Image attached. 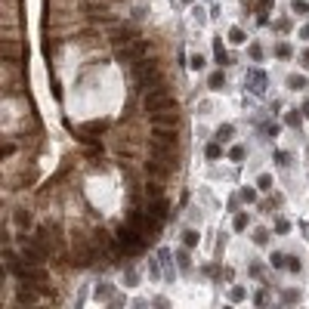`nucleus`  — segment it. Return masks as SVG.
<instances>
[{
  "label": "nucleus",
  "instance_id": "obj_12",
  "mask_svg": "<svg viewBox=\"0 0 309 309\" xmlns=\"http://www.w3.org/2000/svg\"><path fill=\"white\" fill-rule=\"evenodd\" d=\"M213 59H216V65H229V53H226V47H223V40L220 37H213Z\"/></svg>",
  "mask_w": 309,
  "mask_h": 309
},
{
  "label": "nucleus",
  "instance_id": "obj_34",
  "mask_svg": "<svg viewBox=\"0 0 309 309\" xmlns=\"http://www.w3.org/2000/svg\"><path fill=\"white\" fill-rule=\"evenodd\" d=\"M257 189H260V192H269V189H272V176H269V173H263V176L257 179Z\"/></svg>",
  "mask_w": 309,
  "mask_h": 309
},
{
  "label": "nucleus",
  "instance_id": "obj_27",
  "mask_svg": "<svg viewBox=\"0 0 309 309\" xmlns=\"http://www.w3.org/2000/svg\"><path fill=\"white\" fill-rule=\"evenodd\" d=\"M182 244H186V247L198 244V232H195V229H186V232H182Z\"/></svg>",
  "mask_w": 309,
  "mask_h": 309
},
{
  "label": "nucleus",
  "instance_id": "obj_11",
  "mask_svg": "<svg viewBox=\"0 0 309 309\" xmlns=\"http://www.w3.org/2000/svg\"><path fill=\"white\" fill-rule=\"evenodd\" d=\"M244 81H250V90H254V93H257V96L263 93V90H266V74H263V71H260V68H250V71H247V77H244Z\"/></svg>",
  "mask_w": 309,
  "mask_h": 309
},
{
  "label": "nucleus",
  "instance_id": "obj_36",
  "mask_svg": "<svg viewBox=\"0 0 309 309\" xmlns=\"http://www.w3.org/2000/svg\"><path fill=\"white\" fill-rule=\"evenodd\" d=\"M229 300H235V303H238V300H244V288H241V284H235V288L229 291Z\"/></svg>",
  "mask_w": 309,
  "mask_h": 309
},
{
  "label": "nucleus",
  "instance_id": "obj_40",
  "mask_svg": "<svg viewBox=\"0 0 309 309\" xmlns=\"http://www.w3.org/2000/svg\"><path fill=\"white\" fill-rule=\"evenodd\" d=\"M272 207H281V195H272V198H269V204H266V210H272Z\"/></svg>",
  "mask_w": 309,
  "mask_h": 309
},
{
  "label": "nucleus",
  "instance_id": "obj_6",
  "mask_svg": "<svg viewBox=\"0 0 309 309\" xmlns=\"http://www.w3.org/2000/svg\"><path fill=\"white\" fill-rule=\"evenodd\" d=\"M148 145H158V148H173V152H176V145H179L176 127H152Z\"/></svg>",
  "mask_w": 309,
  "mask_h": 309
},
{
  "label": "nucleus",
  "instance_id": "obj_5",
  "mask_svg": "<svg viewBox=\"0 0 309 309\" xmlns=\"http://www.w3.org/2000/svg\"><path fill=\"white\" fill-rule=\"evenodd\" d=\"M127 223H130V226H136L139 232H145L148 238H152V235H158V229H161V223H164V220H158V216H155L152 210H148V213H142V210H130Z\"/></svg>",
  "mask_w": 309,
  "mask_h": 309
},
{
  "label": "nucleus",
  "instance_id": "obj_45",
  "mask_svg": "<svg viewBox=\"0 0 309 309\" xmlns=\"http://www.w3.org/2000/svg\"><path fill=\"white\" fill-rule=\"evenodd\" d=\"M300 111H303V118L309 121V102H303V108H300Z\"/></svg>",
  "mask_w": 309,
  "mask_h": 309
},
{
  "label": "nucleus",
  "instance_id": "obj_42",
  "mask_svg": "<svg viewBox=\"0 0 309 309\" xmlns=\"http://www.w3.org/2000/svg\"><path fill=\"white\" fill-rule=\"evenodd\" d=\"M284 300L294 303V300H300V294H297V291H288V294H284Z\"/></svg>",
  "mask_w": 309,
  "mask_h": 309
},
{
  "label": "nucleus",
  "instance_id": "obj_2",
  "mask_svg": "<svg viewBox=\"0 0 309 309\" xmlns=\"http://www.w3.org/2000/svg\"><path fill=\"white\" fill-rule=\"evenodd\" d=\"M142 108L152 114V111H167V108H176V96L167 90V84H158L152 87L148 93H142Z\"/></svg>",
  "mask_w": 309,
  "mask_h": 309
},
{
  "label": "nucleus",
  "instance_id": "obj_31",
  "mask_svg": "<svg viewBox=\"0 0 309 309\" xmlns=\"http://www.w3.org/2000/svg\"><path fill=\"white\" fill-rule=\"evenodd\" d=\"M275 164H278L281 170H288V167H291V155H288V152H275Z\"/></svg>",
  "mask_w": 309,
  "mask_h": 309
},
{
  "label": "nucleus",
  "instance_id": "obj_30",
  "mask_svg": "<svg viewBox=\"0 0 309 309\" xmlns=\"http://www.w3.org/2000/svg\"><path fill=\"white\" fill-rule=\"evenodd\" d=\"M244 155H247L244 145H232V148H229V158H232V161H244Z\"/></svg>",
  "mask_w": 309,
  "mask_h": 309
},
{
  "label": "nucleus",
  "instance_id": "obj_9",
  "mask_svg": "<svg viewBox=\"0 0 309 309\" xmlns=\"http://www.w3.org/2000/svg\"><path fill=\"white\" fill-rule=\"evenodd\" d=\"M81 9H84L90 19H96V22H114V16L108 13V6H105V0H102V3H96V0H87Z\"/></svg>",
  "mask_w": 309,
  "mask_h": 309
},
{
  "label": "nucleus",
  "instance_id": "obj_19",
  "mask_svg": "<svg viewBox=\"0 0 309 309\" xmlns=\"http://www.w3.org/2000/svg\"><path fill=\"white\" fill-rule=\"evenodd\" d=\"M269 263H272V269H288V254H281V250H272Z\"/></svg>",
  "mask_w": 309,
  "mask_h": 309
},
{
  "label": "nucleus",
  "instance_id": "obj_26",
  "mask_svg": "<svg viewBox=\"0 0 309 309\" xmlns=\"http://www.w3.org/2000/svg\"><path fill=\"white\" fill-rule=\"evenodd\" d=\"M105 130H108V121H93L84 127V133H105Z\"/></svg>",
  "mask_w": 309,
  "mask_h": 309
},
{
  "label": "nucleus",
  "instance_id": "obj_35",
  "mask_svg": "<svg viewBox=\"0 0 309 309\" xmlns=\"http://www.w3.org/2000/svg\"><path fill=\"white\" fill-rule=\"evenodd\" d=\"M247 213H235V229H238V232H244V229H247Z\"/></svg>",
  "mask_w": 309,
  "mask_h": 309
},
{
  "label": "nucleus",
  "instance_id": "obj_37",
  "mask_svg": "<svg viewBox=\"0 0 309 309\" xmlns=\"http://www.w3.org/2000/svg\"><path fill=\"white\" fill-rule=\"evenodd\" d=\"M241 201H247V204L257 201V189H247V186H244V189H241Z\"/></svg>",
  "mask_w": 309,
  "mask_h": 309
},
{
  "label": "nucleus",
  "instance_id": "obj_24",
  "mask_svg": "<svg viewBox=\"0 0 309 309\" xmlns=\"http://www.w3.org/2000/svg\"><path fill=\"white\" fill-rule=\"evenodd\" d=\"M176 260H179V269H182V272H189V269H192V260H189V247H182L179 254H176Z\"/></svg>",
  "mask_w": 309,
  "mask_h": 309
},
{
  "label": "nucleus",
  "instance_id": "obj_41",
  "mask_svg": "<svg viewBox=\"0 0 309 309\" xmlns=\"http://www.w3.org/2000/svg\"><path fill=\"white\" fill-rule=\"evenodd\" d=\"M288 229H291V226H288V220H275V232H281V235H284Z\"/></svg>",
  "mask_w": 309,
  "mask_h": 309
},
{
  "label": "nucleus",
  "instance_id": "obj_13",
  "mask_svg": "<svg viewBox=\"0 0 309 309\" xmlns=\"http://www.w3.org/2000/svg\"><path fill=\"white\" fill-rule=\"evenodd\" d=\"M232 136H235V127H232V124H220V127H216V133H213V139H216V142H229Z\"/></svg>",
  "mask_w": 309,
  "mask_h": 309
},
{
  "label": "nucleus",
  "instance_id": "obj_21",
  "mask_svg": "<svg viewBox=\"0 0 309 309\" xmlns=\"http://www.w3.org/2000/svg\"><path fill=\"white\" fill-rule=\"evenodd\" d=\"M275 56H278V59H291V56H294V50H291V43H284V40H278V43H275Z\"/></svg>",
  "mask_w": 309,
  "mask_h": 309
},
{
  "label": "nucleus",
  "instance_id": "obj_16",
  "mask_svg": "<svg viewBox=\"0 0 309 309\" xmlns=\"http://www.w3.org/2000/svg\"><path fill=\"white\" fill-rule=\"evenodd\" d=\"M288 90H306L309 87V81H306V74H288Z\"/></svg>",
  "mask_w": 309,
  "mask_h": 309
},
{
  "label": "nucleus",
  "instance_id": "obj_3",
  "mask_svg": "<svg viewBox=\"0 0 309 309\" xmlns=\"http://www.w3.org/2000/svg\"><path fill=\"white\" fill-rule=\"evenodd\" d=\"M13 275L25 284V288H37V291L50 281V272H47V269H43V266H28V263H25V266H19Z\"/></svg>",
  "mask_w": 309,
  "mask_h": 309
},
{
  "label": "nucleus",
  "instance_id": "obj_38",
  "mask_svg": "<svg viewBox=\"0 0 309 309\" xmlns=\"http://www.w3.org/2000/svg\"><path fill=\"white\" fill-rule=\"evenodd\" d=\"M96 297H102V300H108V297H111V284L105 281L102 288H96Z\"/></svg>",
  "mask_w": 309,
  "mask_h": 309
},
{
  "label": "nucleus",
  "instance_id": "obj_25",
  "mask_svg": "<svg viewBox=\"0 0 309 309\" xmlns=\"http://www.w3.org/2000/svg\"><path fill=\"white\" fill-rule=\"evenodd\" d=\"M34 291H37V288H34ZM34 291H19L16 303H37V294H34Z\"/></svg>",
  "mask_w": 309,
  "mask_h": 309
},
{
  "label": "nucleus",
  "instance_id": "obj_32",
  "mask_svg": "<svg viewBox=\"0 0 309 309\" xmlns=\"http://www.w3.org/2000/svg\"><path fill=\"white\" fill-rule=\"evenodd\" d=\"M229 40H232V43H244V40H247V34H244L241 28H232V31H229Z\"/></svg>",
  "mask_w": 309,
  "mask_h": 309
},
{
  "label": "nucleus",
  "instance_id": "obj_20",
  "mask_svg": "<svg viewBox=\"0 0 309 309\" xmlns=\"http://www.w3.org/2000/svg\"><path fill=\"white\" fill-rule=\"evenodd\" d=\"M254 244L257 247H266L269 244V229H254Z\"/></svg>",
  "mask_w": 309,
  "mask_h": 309
},
{
  "label": "nucleus",
  "instance_id": "obj_22",
  "mask_svg": "<svg viewBox=\"0 0 309 309\" xmlns=\"http://www.w3.org/2000/svg\"><path fill=\"white\" fill-rule=\"evenodd\" d=\"M204 152H207V158H210V161H216V158H223V142H210L207 148H204Z\"/></svg>",
  "mask_w": 309,
  "mask_h": 309
},
{
  "label": "nucleus",
  "instance_id": "obj_10",
  "mask_svg": "<svg viewBox=\"0 0 309 309\" xmlns=\"http://www.w3.org/2000/svg\"><path fill=\"white\" fill-rule=\"evenodd\" d=\"M108 40L114 43V47H127V43L136 40V28L133 25H118V28L108 34Z\"/></svg>",
  "mask_w": 309,
  "mask_h": 309
},
{
  "label": "nucleus",
  "instance_id": "obj_39",
  "mask_svg": "<svg viewBox=\"0 0 309 309\" xmlns=\"http://www.w3.org/2000/svg\"><path fill=\"white\" fill-rule=\"evenodd\" d=\"M278 136V124H266V139H275Z\"/></svg>",
  "mask_w": 309,
  "mask_h": 309
},
{
  "label": "nucleus",
  "instance_id": "obj_15",
  "mask_svg": "<svg viewBox=\"0 0 309 309\" xmlns=\"http://www.w3.org/2000/svg\"><path fill=\"white\" fill-rule=\"evenodd\" d=\"M207 87L213 90V93H220V90H226V74H223V71H213V74L207 77Z\"/></svg>",
  "mask_w": 309,
  "mask_h": 309
},
{
  "label": "nucleus",
  "instance_id": "obj_1",
  "mask_svg": "<svg viewBox=\"0 0 309 309\" xmlns=\"http://www.w3.org/2000/svg\"><path fill=\"white\" fill-rule=\"evenodd\" d=\"M130 68H133V81H136V87H139L142 93H148V90L158 87V84H164V74H161L158 59H139Z\"/></svg>",
  "mask_w": 309,
  "mask_h": 309
},
{
  "label": "nucleus",
  "instance_id": "obj_33",
  "mask_svg": "<svg viewBox=\"0 0 309 309\" xmlns=\"http://www.w3.org/2000/svg\"><path fill=\"white\" fill-rule=\"evenodd\" d=\"M145 195H148V198H161V182H148V186H145Z\"/></svg>",
  "mask_w": 309,
  "mask_h": 309
},
{
  "label": "nucleus",
  "instance_id": "obj_47",
  "mask_svg": "<svg viewBox=\"0 0 309 309\" xmlns=\"http://www.w3.org/2000/svg\"><path fill=\"white\" fill-rule=\"evenodd\" d=\"M300 37H303V40H309V25H306V28L300 31Z\"/></svg>",
  "mask_w": 309,
  "mask_h": 309
},
{
  "label": "nucleus",
  "instance_id": "obj_23",
  "mask_svg": "<svg viewBox=\"0 0 309 309\" xmlns=\"http://www.w3.org/2000/svg\"><path fill=\"white\" fill-rule=\"evenodd\" d=\"M291 13H297V16H309V3H306V0H291Z\"/></svg>",
  "mask_w": 309,
  "mask_h": 309
},
{
  "label": "nucleus",
  "instance_id": "obj_44",
  "mask_svg": "<svg viewBox=\"0 0 309 309\" xmlns=\"http://www.w3.org/2000/svg\"><path fill=\"white\" fill-rule=\"evenodd\" d=\"M300 59H303V65H306V68H309V47H306V50H303V56H300Z\"/></svg>",
  "mask_w": 309,
  "mask_h": 309
},
{
  "label": "nucleus",
  "instance_id": "obj_17",
  "mask_svg": "<svg viewBox=\"0 0 309 309\" xmlns=\"http://www.w3.org/2000/svg\"><path fill=\"white\" fill-rule=\"evenodd\" d=\"M148 210H152V213L158 216V220H167V201H164V198H155Z\"/></svg>",
  "mask_w": 309,
  "mask_h": 309
},
{
  "label": "nucleus",
  "instance_id": "obj_46",
  "mask_svg": "<svg viewBox=\"0 0 309 309\" xmlns=\"http://www.w3.org/2000/svg\"><path fill=\"white\" fill-rule=\"evenodd\" d=\"M241 6H244L247 13H250V6H254V0H241Z\"/></svg>",
  "mask_w": 309,
  "mask_h": 309
},
{
  "label": "nucleus",
  "instance_id": "obj_14",
  "mask_svg": "<svg viewBox=\"0 0 309 309\" xmlns=\"http://www.w3.org/2000/svg\"><path fill=\"white\" fill-rule=\"evenodd\" d=\"M284 124H288L291 130H300V124H303V111L288 108V114H284Z\"/></svg>",
  "mask_w": 309,
  "mask_h": 309
},
{
  "label": "nucleus",
  "instance_id": "obj_8",
  "mask_svg": "<svg viewBox=\"0 0 309 309\" xmlns=\"http://www.w3.org/2000/svg\"><path fill=\"white\" fill-rule=\"evenodd\" d=\"M152 127H176L179 124V111L176 108H167V111H152L148 114Z\"/></svg>",
  "mask_w": 309,
  "mask_h": 309
},
{
  "label": "nucleus",
  "instance_id": "obj_4",
  "mask_svg": "<svg viewBox=\"0 0 309 309\" xmlns=\"http://www.w3.org/2000/svg\"><path fill=\"white\" fill-rule=\"evenodd\" d=\"M145 56H148V40H133V43H127V47L114 50V59H118L121 65H136L139 59H145Z\"/></svg>",
  "mask_w": 309,
  "mask_h": 309
},
{
  "label": "nucleus",
  "instance_id": "obj_43",
  "mask_svg": "<svg viewBox=\"0 0 309 309\" xmlns=\"http://www.w3.org/2000/svg\"><path fill=\"white\" fill-rule=\"evenodd\" d=\"M250 56H254V59H257V62H260V56H263V50H260V47H257V43H254V47H250Z\"/></svg>",
  "mask_w": 309,
  "mask_h": 309
},
{
  "label": "nucleus",
  "instance_id": "obj_7",
  "mask_svg": "<svg viewBox=\"0 0 309 309\" xmlns=\"http://www.w3.org/2000/svg\"><path fill=\"white\" fill-rule=\"evenodd\" d=\"M173 167L176 164H170V161H164V158H148V161H145V173H152L155 179H167L170 173H173Z\"/></svg>",
  "mask_w": 309,
  "mask_h": 309
},
{
  "label": "nucleus",
  "instance_id": "obj_29",
  "mask_svg": "<svg viewBox=\"0 0 309 309\" xmlns=\"http://www.w3.org/2000/svg\"><path fill=\"white\" fill-rule=\"evenodd\" d=\"M288 272H294V275H300V272H303L300 257H291V254H288Z\"/></svg>",
  "mask_w": 309,
  "mask_h": 309
},
{
  "label": "nucleus",
  "instance_id": "obj_18",
  "mask_svg": "<svg viewBox=\"0 0 309 309\" xmlns=\"http://www.w3.org/2000/svg\"><path fill=\"white\" fill-rule=\"evenodd\" d=\"M16 226L22 229V232H25V229L31 226V210H25V207H19V210H16Z\"/></svg>",
  "mask_w": 309,
  "mask_h": 309
},
{
  "label": "nucleus",
  "instance_id": "obj_28",
  "mask_svg": "<svg viewBox=\"0 0 309 309\" xmlns=\"http://www.w3.org/2000/svg\"><path fill=\"white\" fill-rule=\"evenodd\" d=\"M189 68H192V71H201V68H204V56L201 53H192L189 56Z\"/></svg>",
  "mask_w": 309,
  "mask_h": 309
}]
</instances>
